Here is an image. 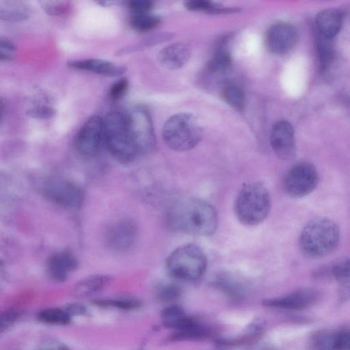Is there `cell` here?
Segmentation results:
<instances>
[{"label":"cell","instance_id":"obj_36","mask_svg":"<svg viewBox=\"0 0 350 350\" xmlns=\"http://www.w3.org/2000/svg\"><path fill=\"white\" fill-rule=\"evenodd\" d=\"M21 315V311L17 308H10L1 314V332L9 327Z\"/></svg>","mask_w":350,"mask_h":350},{"label":"cell","instance_id":"obj_42","mask_svg":"<svg viewBox=\"0 0 350 350\" xmlns=\"http://www.w3.org/2000/svg\"><path fill=\"white\" fill-rule=\"evenodd\" d=\"M45 350H68V349L66 347H59L56 349H45Z\"/></svg>","mask_w":350,"mask_h":350},{"label":"cell","instance_id":"obj_5","mask_svg":"<svg viewBox=\"0 0 350 350\" xmlns=\"http://www.w3.org/2000/svg\"><path fill=\"white\" fill-rule=\"evenodd\" d=\"M203 131L191 114L178 113L170 117L163 125L162 135L166 146L176 152L195 148L202 139Z\"/></svg>","mask_w":350,"mask_h":350},{"label":"cell","instance_id":"obj_17","mask_svg":"<svg viewBox=\"0 0 350 350\" xmlns=\"http://www.w3.org/2000/svg\"><path fill=\"white\" fill-rule=\"evenodd\" d=\"M342 14L335 8H328L319 12L315 23L318 35L332 39L339 31L342 25Z\"/></svg>","mask_w":350,"mask_h":350},{"label":"cell","instance_id":"obj_22","mask_svg":"<svg viewBox=\"0 0 350 350\" xmlns=\"http://www.w3.org/2000/svg\"><path fill=\"white\" fill-rule=\"evenodd\" d=\"M37 317L40 321L46 323L66 325L70 323L71 316L66 310L51 308L40 311Z\"/></svg>","mask_w":350,"mask_h":350},{"label":"cell","instance_id":"obj_20","mask_svg":"<svg viewBox=\"0 0 350 350\" xmlns=\"http://www.w3.org/2000/svg\"><path fill=\"white\" fill-rule=\"evenodd\" d=\"M111 282V278L106 275H94L87 277L74 288V293L77 297H88L104 289Z\"/></svg>","mask_w":350,"mask_h":350},{"label":"cell","instance_id":"obj_18","mask_svg":"<svg viewBox=\"0 0 350 350\" xmlns=\"http://www.w3.org/2000/svg\"><path fill=\"white\" fill-rule=\"evenodd\" d=\"M189 47L183 43H176L164 48L159 54L161 64L169 69L183 66L190 57Z\"/></svg>","mask_w":350,"mask_h":350},{"label":"cell","instance_id":"obj_2","mask_svg":"<svg viewBox=\"0 0 350 350\" xmlns=\"http://www.w3.org/2000/svg\"><path fill=\"white\" fill-rule=\"evenodd\" d=\"M340 238V228L335 221L325 217H317L310 219L302 229L299 246L305 256L319 258L333 252Z\"/></svg>","mask_w":350,"mask_h":350},{"label":"cell","instance_id":"obj_31","mask_svg":"<svg viewBox=\"0 0 350 350\" xmlns=\"http://www.w3.org/2000/svg\"><path fill=\"white\" fill-rule=\"evenodd\" d=\"M182 294L180 287L174 283H167L161 285L157 291L159 300L165 302L172 301L178 299Z\"/></svg>","mask_w":350,"mask_h":350},{"label":"cell","instance_id":"obj_38","mask_svg":"<svg viewBox=\"0 0 350 350\" xmlns=\"http://www.w3.org/2000/svg\"><path fill=\"white\" fill-rule=\"evenodd\" d=\"M128 6L133 14H140L149 13L152 3L148 0H133L129 2Z\"/></svg>","mask_w":350,"mask_h":350},{"label":"cell","instance_id":"obj_14","mask_svg":"<svg viewBox=\"0 0 350 350\" xmlns=\"http://www.w3.org/2000/svg\"><path fill=\"white\" fill-rule=\"evenodd\" d=\"M317 299L314 291L299 290L286 295L267 299L262 301L265 306L286 310H301L312 305Z\"/></svg>","mask_w":350,"mask_h":350},{"label":"cell","instance_id":"obj_40","mask_svg":"<svg viewBox=\"0 0 350 350\" xmlns=\"http://www.w3.org/2000/svg\"><path fill=\"white\" fill-rule=\"evenodd\" d=\"M337 343L339 350H350V330L337 332Z\"/></svg>","mask_w":350,"mask_h":350},{"label":"cell","instance_id":"obj_23","mask_svg":"<svg viewBox=\"0 0 350 350\" xmlns=\"http://www.w3.org/2000/svg\"><path fill=\"white\" fill-rule=\"evenodd\" d=\"M222 95L226 103L237 110L244 109L246 97L243 90L239 86L229 84L224 87Z\"/></svg>","mask_w":350,"mask_h":350},{"label":"cell","instance_id":"obj_41","mask_svg":"<svg viewBox=\"0 0 350 350\" xmlns=\"http://www.w3.org/2000/svg\"><path fill=\"white\" fill-rule=\"evenodd\" d=\"M66 310L70 316L84 314L86 313V308L85 306L79 304H72L68 305Z\"/></svg>","mask_w":350,"mask_h":350},{"label":"cell","instance_id":"obj_26","mask_svg":"<svg viewBox=\"0 0 350 350\" xmlns=\"http://www.w3.org/2000/svg\"><path fill=\"white\" fill-rule=\"evenodd\" d=\"M331 272L338 283L350 288V258L336 262L332 267Z\"/></svg>","mask_w":350,"mask_h":350},{"label":"cell","instance_id":"obj_39","mask_svg":"<svg viewBox=\"0 0 350 350\" xmlns=\"http://www.w3.org/2000/svg\"><path fill=\"white\" fill-rule=\"evenodd\" d=\"M185 6L188 10L193 11H215L216 7L213 3L208 1L196 0L187 1Z\"/></svg>","mask_w":350,"mask_h":350},{"label":"cell","instance_id":"obj_34","mask_svg":"<svg viewBox=\"0 0 350 350\" xmlns=\"http://www.w3.org/2000/svg\"><path fill=\"white\" fill-rule=\"evenodd\" d=\"M129 86L126 78H121L115 81L109 88V96L113 100L121 99L126 94Z\"/></svg>","mask_w":350,"mask_h":350},{"label":"cell","instance_id":"obj_27","mask_svg":"<svg viewBox=\"0 0 350 350\" xmlns=\"http://www.w3.org/2000/svg\"><path fill=\"white\" fill-rule=\"evenodd\" d=\"M314 343L317 350H339L337 343V333L322 331L314 338Z\"/></svg>","mask_w":350,"mask_h":350},{"label":"cell","instance_id":"obj_35","mask_svg":"<svg viewBox=\"0 0 350 350\" xmlns=\"http://www.w3.org/2000/svg\"><path fill=\"white\" fill-rule=\"evenodd\" d=\"M16 46L11 41L1 38L0 41V59L1 62H9L14 58Z\"/></svg>","mask_w":350,"mask_h":350},{"label":"cell","instance_id":"obj_16","mask_svg":"<svg viewBox=\"0 0 350 350\" xmlns=\"http://www.w3.org/2000/svg\"><path fill=\"white\" fill-rule=\"evenodd\" d=\"M77 262L69 252H60L52 255L47 262L49 275L56 281H64L75 270Z\"/></svg>","mask_w":350,"mask_h":350},{"label":"cell","instance_id":"obj_28","mask_svg":"<svg viewBox=\"0 0 350 350\" xmlns=\"http://www.w3.org/2000/svg\"><path fill=\"white\" fill-rule=\"evenodd\" d=\"M94 303L103 307H112L122 310L135 309L141 305L138 300L133 299H96Z\"/></svg>","mask_w":350,"mask_h":350},{"label":"cell","instance_id":"obj_24","mask_svg":"<svg viewBox=\"0 0 350 350\" xmlns=\"http://www.w3.org/2000/svg\"><path fill=\"white\" fill-rule=\"evenodd\" d=\"M160 20L157 16L150 13L133 14L130 18L131 27L137 31H149L158 25Z\"/></svg>","mask_w":350,"mask_h":350},{"label":"cell","instance_id":"obj_13","mask_svg":"<svg viewBox=\"0 0 350 350\" xmlns=\"http://www.w3.org/2000/svg\"><path fill=\"white\" fill-rule=\"evenodd\" d=\"M137 234L135 223L129 219H120L113 224L106 233L109 247L116 252L125 251L134 243Z\"/></svg>","mask_w":350,"mask_h":350},{"label":"cell","instance_id":"obj_8","mask_svg":"<svg viewBox=\"0 0 350 350\" xmlns=\"http://www.w3.org/2000/svg\"><path fill=\"white\" fill-rule=\"evenodd\" d=\"M318 183L319 174L315 166L309 162H300L288 171L283 186L289 196L299 198L312 192Z\"/></svg>","mask_w":350,"mask_h":350},{"label":"cell","instance_id":"obj_1","mask_svg":"<svg viewBox=\"0 0 350 350\" xmlns=\"http://www.w3.org/2000/svg\"><path fill=\"white\" fill-rule=\"evenodd\" d=\"M165 218L170 229L196 236H210L215 233L218 226L215 208L208 202L193 197L175 200L168 208Z\"/></svg>","mask_w":350,"mask_h":350},{"label":"cell","instance_id":"obj_10","mask_svg":"<svg viewBox=\"0 0 350 350\" xmlns=\"http://www.w3.org/2000/svg\"><path fill=\"white\" fill-rule=\"evenodd\" d=\"M103 140V119L94 115L89 118L79 130L75 144L79 153L85 157L97 154Z\"/></svg>","mask_w":350,"mask_h":350},{"label":"cell","instance_id":"obj_37","mask_svg":"<svg viewBox=\"0 0 350 350\" xmlns=\"http://www.w3.org/2000/svg\"><path fill=\"white\" fill-rule=\"evenodd\" d=\"M27 114L34 118L46 119L55 115V109L49 106H35L28 109Z\"/></svg>","mask_w":350,"mask_h":350},{"label":"cell","instance_id":"obj_19","mask_svg":"<svg viewBox=\"0 0 350 350\" xmlns=\"http://www.w3.org/2000/svg\"><path fill=\"white\" fill-rule=\"evenodd\" d=\"M161 317L163 325L174 331L186 329L198 323L187 316L178 305H170L163 308L161 311Z\"/></svg>","mask_w":350,"mask_h":350},{"label":"cell","instance_id":"obj_15","mask_svg":"<svg viewBox=\"0 0 350 350\" xmlns=\"http://www.w3.org/2000/svg\"><path fill=\"white\" fill-rule=\"evenodd\" d=\"M70 68L91 72L106 77H118L122 75L126 68L111 62L100 59H84L69 61L67 63Z\"/></svg>","mask_w":350,"mask_h":350},{"label":"cell","instance_id":"obj_25","mask_svg":"<svg viewBox=\"0 0 350 350\" xmlns=\"http://www.w3.org/2000/svg\"><path fill=\"white\" fill-rule=\"evenodd\" d=\"M208 335V329L198 323L186 329L174 331L170 338L171 340H195L206 338Z\"/></svg>","mask_w":350,"mask_h":350},{"label":"cell","instance_id":"obj_3","mask_svg":"<svg viewBox=\"0 0 350 350\" xmlns=\"http://www.w3.org/2000/svg\"><path fill=\"white\" fill-rule=\"evenodd\" d=\"M271 206V196L266 186L253 182L243 185L235 200L234 210L241 224L253 226L265 220Z\"/></svg>","mask_w":350,"mask_h":350},{"label":"cell","instance_id":"obj_7","mask_svg":"<svg viewBox=\"0 0 350 350\" xmlns=\"http://www.w3.org/2000/svg\"><path fill=\"white\" fill-rule=\"evenodd\" d=\"M131 138L138 154L152 152L156 144L151 118L142 106L132 108L126 115Z\"/></svg>","mask_w":350,"mask_h":350},{"label":"cell","instance_id":"obj_4","mask_svg":"<svg viewBox=\"0 0 350 350\" xmlns=\"http://www.w3.org/2000/svg\"><path fill=\"white\" fill-rule=\"evenodd\" d=\"M103 140L111 155L128 163L138 154L129 131L127 116L111 111L103 119Z\"/></svg>","mask_w":350,"mask_h":350},{"label":"cell","instance_id":"obj_6","mask_svg":"<svg viewBox=\"0 0 350 350\" xmlns=\"http://www.w3.org/2000/svg\"><path fill=\"white\" fill-rule=\"evenodd\" d=\"M169 273L174 278L194 281L205 273L207 259L204 251L195 244H185L175 249L166 259Z\"/></svg>","mask_w":350,"mask_h":350},{"label":"cell","instance_id":"obj_11","mask_svg":"<svg viewBox=\"0 0 350 350\" xmlns=\"http://www.w3.org/2000/svg\"><path fill=\"white\" fill-rule=\"evenodd\" d=\"M298 37V31L293 25L278 23L270 27L267 31L265 44L271 53L283 55L295 46Z\"/></svg>","mask_w":350,"mask_h":350},{"label":"cell","instance_id":"obj_33","mask_svg":"<svg viewBox=\"0 0 350 350\" xmlns=\"http://www.w3.org/2000/svg\"><path fill=\"white\" fill-rule=\"evenodd\" d=\"M42 7L45 12L52 16H59L64 14L69 9V5L68 3L63 1H43Z\"/></svg>","mask_w":350,"mask_h":350},{"label":"cell","instance_id":"obj_12","mask_svg":"<svg viewBox=\"0 0 350 350\" xmlns=\"http://www.w3.org/2000/svg\"><path fill=\"white\" fill-rule=\"evenodd\" d=\"M271 147L275 154L283 161H291L296 154L294 130L291 124L285 120L275 122L270 137Z\"/></svg>","mask_w":350,"mask_h":350},{"label":"cell","instance_id":"obj_32","mask_svg":"<svg viewBox=\"0 0 350 350\" xmlns=\"http://www.w3.org/2000/svg\"><path fill=\"white\" fill-rule=\"evenodd\" d=\"M215 284L217 287L232 297H239L242 293L241 285L227 275L219 276Z\"/></svg>","mask_w":350,"mask_h":350},{"label":"cell","instance_id":"obj_30","mask_svg":"<svg viewBox=\"0 0 350 350\" xmlns=\"http://www.w3.org/2000/svg\"><path fill=\"white\" fill-rule=\"evenodd\" d=\"M231 65L230 54L225 50L218 51L209 63V68L215 72H224Z\"/></svg>","mask_w":350,"mask_h":350},{"label":"cell","instance_id":"obj_9","mask_svg":"<svg viewBox=\"0 0 350 350\" xmlns=\"http://www.w3.org/2000/svg\"><path fill=\"white\" fill-rule=\"evenodd\" d=\"M44 194L58 204L68 208H77L83 202L82 190L74 183L59 178L46 180L43 187Z\"/></svg>","mask_w":350,"mask_h":350},{"label":"cell","instance_id":"obj_21","mask_svg":"<svg viewBox=\"0 0 350 350\" xmlns=\"http://www.w3.org/2000/svg\"><path fill=\"white\" fill-rule=\"evenodd\" d=\"M29 8L19 1H3L0 3V18L6 21H21L29 17Z\"/></svg>","mask_w":350,"mask_h":350},{"label":"cell","instance_id":"obj_29","mask_svg":"<svg viewBox=\"0 0 350 350\" xmlns=\"http://www.w3.org/2000/svg\"><path fill=\"white\" fill-rule=\"evenodd\" d=\"M332 39L325 38L318 35L317 49L321 67L325 69L330 64L333 58Z\"/></svg>","mask_w":350,"mask_h":350}]
</instances>
